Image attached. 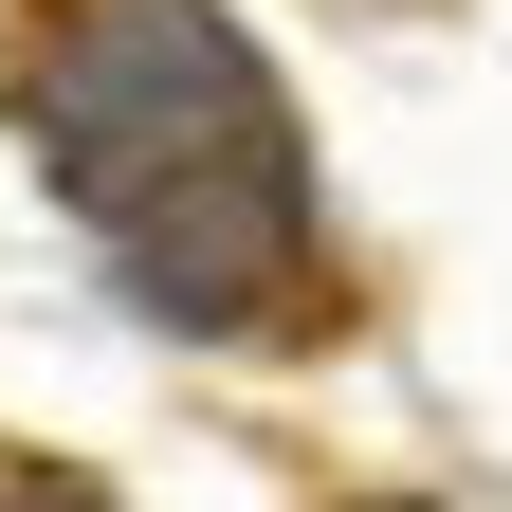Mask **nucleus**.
<instances>
[{"instance_id": "nucleus-1", "label": "nucleus", "mask_w": 512, "mask_h": 512, "mask_svg": "<svg viewBox=\"0 0 512 512\" xmlns=\"http://www.w3.org/2000/svg\"><path fill=\"white\" fill-rule=\"evenodd\" d=\"M19 147L110 238V275L183 330H256L311 293V147L293 92L220 0H37L19 19Z\"/></svg>"}, {"instance_id": "nucleus-2", "label": "nucleus", "mask_w": 512, "mask_h": 512, "mask_svg": "<svg viewBox=\"0 0 512 512\" xmlns=\"http://www.w3.org/2000/svg\"><path fill=\"white\" fill-rule=\"evenodd\" d=\"M0 512H110V494H74V476H0Z\"/></svg>"}, {"instance_id": "nucleus-3", "label": "nucleus", "mask_w": 512, "mask_h": 512, "mask_svg": "<svg viewBox=\"0 0 512 512\" xmlns=\"http://www.w3.org/2000/svg\"><path fill=\"white\" fill-rule=\"evenodd\" d=\"M384 512H403V494H384Z\"/></svg>"}]
</instances>
